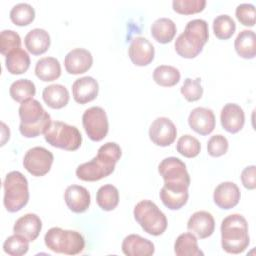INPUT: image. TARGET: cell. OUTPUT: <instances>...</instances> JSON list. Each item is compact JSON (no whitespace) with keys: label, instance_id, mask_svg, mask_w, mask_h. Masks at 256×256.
Here are the masks:
<instances>
[{"label":"cell","instance_id":"obj_23","mask_svg":"<svg viewBox=\"0 0 256 256\" xmlns=\"http://www.w3.org/2000/svg\"><path fill=\"white\" fill-rule=\"evenodd\" d=\"M50 42L49 33L42 28H34L30 30L24 38L25 47L33 55H41L45 53L50 46Z\"/></svg>","mask_w":256,"mask_h":256},{"label":"cell","instance_id":"obj_38","mask_svg":"<svg viewBox=\"0 0 256 256\" xmlns=\"http://www.w3.org/2000/svg\"><path fill=\"white\" fill-rule=\"evenodd\" d=\"M21 48V38L19 34L13 30H3L0 34V52L7 56L14 50Z\"/></svg>","mask_w":256,"mask_h":256},{"label":"cell","instance_id":"obj_41","mask_svg":"<svg viewBox=\"0 0 256 256\" xmlns=\"http://www.w3.org/2000/svg\"><path fill=\"white\" fill-rule=\"evenodd\" d=\"M228 147L229 143L227 138L221 134L211 136L207 142V151L208 154L212 157H220L226 154Z\"/></svg>","mask_w":256,"mask_h":256},{"label":"cell","instance_id":"obj_40","mask_svg":"<svg viewBox=\"0 0 256 256\" xmlns=\"http://www.w3.org/2000/svg\"><path fill=\"white\" fill-rule=\"evenodd\" d=\"M205 6V0H174L172 2L173 10L184 15L199 13L204 10Z\"/></svg>","mask_w":256,"mask_h":256},{"label":"cell","instance_id":"obj_34","mask_svg":"<svg viewBox=\"0 0 256 256\" xmlns=\"http://www.w3.org/2000/svg\"><path fill=\"white\" fill-rule=\"evenodd\" d=\"M236 30L235 21L227 14L216 16L213 20L214 35L221 40H227L232 37Z\"/></svg>","mask_w":256,"mask_h":256},{"label":"cell","instance_id":"obj_32","mask_svg":"<svg viewBox=\"0 0 256 256\" xmlns=\"http://www.w3.org/2000/svg\"><path fill=\"white\" fill-rule=\"evenodd\" d=\"M36 93L35 84L29 79H19L14 81L9 88V94L16 102H24L33 98Z\"/></svg>","mask_w":256,"mask_h":256},{"label":"cell","instance_id":"obj_35","mask_svg":"<svg viewBox=\"0 0 256 256\" xmlns=\"http://www.w3.org/2000/svg\"><path fill=\"white\" fill-rule=\"evenodd\" d=\"M159 196L164 206H166L168 209L179 210L187 203L189 193L188 191H185V192L170 191L162 187L159 192Z\"/></svg>","mask_w":256,"mask_h":256},{"label":"cell","instance_id":"obj_30","mask_svg":"<svg viewBox=\"0 0 256 256\" xmlns=\"http://www.w3.org/2000/svg\"><path fill=\"white\" fill-rule=\"evenodd\" d=\"M96 201L102 210L112 211L119 203V191L112 184L103 185L97 191Z\"/></svg>","mask_w":256,"mask_h":256},{"label":"cell","instance_id":"obj_24","mask_svg":"<svg viewBox=\"0 0 256 256\" xmlns=\"http://www.w3.org/2000/svg\"><path fill=\"white\" fill-rule=\"evenodd\" d=\"M42 98L50 108L61 109L68 104L70 96L64 85L51 84L43 89Z\"/></svg>","mask_w":256,"mask_h":256},{"label":"cell","instance_id":"obj_17","mask_svg":"<svg viewBox=\"0 0 256 256\" xmlns=\"http://www.w3.org/2000/svg\"><path fill=\"white\" fill-rule=\"evenodd\" d=\"M187 229L200 239L211 236L215 229V220L211 213L207 211H197L193 213L188 222Z\"/></svg>","mask_w":256,"mask_h":256},{"label":"cell","instance_id":"obj_25","mask_svg":"<svg viewBox=\"0 0 256 256\" xmlns=\"http://www.w3.org/2000/svg\"><path fill=\"white\" fill-rule=\"evenodd\" d=\"M237 54L244 59H253L256 55V35L252 30H242L234 41Z\"/></svg>","mask_w":256,"mask_h":256},{"label":"cell","instance_id":"obj_42","mask_svg":"<svg viewBox=\"0 0 256 256\" xmlns=\"http://www.w3.org/2000/svg\"><path fill=\"white\" fill-rule=\"evenodd\" d=\"M235 15L238 21L247 27L255 25V6L250 3H242L236 7Z\"/></svg>","mask_w":256,"mask_h":256},{"label":"cell","instance_id":"obj_10","mask_svg":"<svg viewBox=\"0 0 256 256\" xmlns=\"http://www.w3.org/2000/svg\"><path fill=\"white\" fill-rule=\"evenodd\" d=\"M82 124L88 137L96 142L104 139L109 130L106 112L99 106H92L84 111Z\"/></svg>","mask_w":256,"mask_h":256},{"label":"cell","instance_id":"obj_33","mask_svg":"<svg viewBox=\"0 0 256 256\" xmlns=\"http://www.w3.org/2000/svg\"><path fill=\"white\" fill-rule=\"evenodd\" d=\"M9 16L15 25L26 26L33 22L35 18V10L28 3H18L12 7Z\"/></svg>","mask_w":256,"mask_h":256},{"label":"cell","instance_id":"obj_19","mask_svg":"<svg viewBox=\"0 0 256 256\" xmlns=\"http://www.w3.org/2000/svg\"><path fill=\"white\" fill-rule=\"evenodd\" d=\"M64 200L67 207L74 213L85 212L91 202L89 191L80 185H70L64 193Z\"/></svg>","mask_w":256,"mask_h":256},{"label":"cell","instance_id":"obj_12","mask_svg":"<svg viewBox=\"0 0 256 256\" xmlns=\"http://www.w3.org/2000/svg\"><path fill=\"white\" fill-rule=\"evenodd\" d=\"M176 136V126L167 117H158L150 125L149 138L157 146L166 147L171 145Z\"/></svg>","mask_w":256,"mask_h":256},{"label":"cell","instance_id":"obj_27","mask_svg":"<svg viewBox=\"0 0 256 256\" xmlns=\"http://www.w3.org/2000/svg\"><path fill=\"white\" fill-rule=\"evenodd\" d=\"M177 28L175 23L169 18H158L151 25L152 37L161 44L169 43L173 40Z\"/></svg>","mask_w":256,"mask_h":256},{"label":"cell","instance_id":"obj_43","mask_svg":"<svg viewBox=\"0 0 256 256\" xmlns=\"http://www.w3.org/2000/svg\"><path fill=\"white\" fill-rule=\"evenodd\" d=\"M241 181L243 186L248 190H254L256 188V167L250 165L245 167L241 172Z\"/></svg>","mask_w":256,"mask_h":256},{"label":"cell","instance_id":"obj_13","mask_svg":"<svg viewBox=\"0 0 256 256\" xmlns=\"http://www.w3.org/2000/svg\"><path fill=\"white\" fill-rule=\"evenodd\" d=\"M128 55L132 63L136 66H146L153 61L155 49L147 38L139 36L131 40Z\"/></svg>","mask_w":256,"mask_h":256},{"label":"cell","instance_id":"obj_5","mask_svg":"<svg viewBox=\"0 0 256 256\" xmlns=\"http://www.w3.org/2000/svg\"><path fill=\"white\" fill-rule=\"evenodd\" d=\"M44 242L51 251L66 255L79 254L85 248V240L81 233L60 227L50 228L44 236Z\"/></svg>","mask_w":256,"mask_h":256},{"label":"cell","instance_id":"obj_6","mask_svg":"<svg viewBox=\"0 0 256 256\" xmlns=\"http://www.w3.org/2000/svg\"><path fill=\"white\" fill-rule=\"evenodd\" d=\"M3 203L8 212L14 213L21 210L29 200L28 181L19 171L9 172L3 182Z\"/></svg>","mask_w":256,"mask_h":256},{"label":"cell","instance_id":"obj_7","mask_svg":"<svg viewBox=\"0 0 256 256\" xmlns=\"http://www.w3.org/2000/svg\"><path fill=\"white\" fill-rule=\"evenodd\" d=\"M133 215L137 223L148 234L159 236L167 228V218L158 206L151 200H141L133 210Z\"/></svg>","mask_w":256,"mask_h":256},{"label":"cell","instance_id":"obj_18","mask_svg":"<svg viewBox=\"0 0 256 256\" xmlns=\"http://www.w3.org/2000/svg\"><path fill=\"white\" fill-rule=\"evenodd\" d=\"M222 127L229 133L239 132L245 123V114L243 109L235 103H227L223 106L220 113Z\"/></svg>","mask_w":256,"mask_h":256},{"label":"cell","instance_id":"obj_26","mask_svg":"<svg viewBox=\"0 0 256 256\" xmlns=\"http://www.w3.org/2000/svg\"><path fill=\"white\" fill-rule=\"evenodd\" d=\"M35 74L44 82L54 81L61 75L60 62L54 57H43L36 62Z\"/></svg>","mask_w":256,"mask_h":256},{"label":"cell","instance_id":"obj_2","mask_svg":"<svg viewBox=\"0 0 256 256\" xmlns=\"http://www.w3.org/2000/svg\"><path fill=\"white\" fill-rule=\"evenodd\" d=\"M220 230L221 246L225 252L240 254L249 246L248 223L241 214L234 213L225 217L221 222Z\"/></svg>","mask_w":256,"mask_h":256},{"label":"cell","instance_id":"obj_15","mask_svg":"<svg viewBox=\"0 0 256 256\" xmlns=\"http://www.w3.org/2000/svg\"><path fill=\"white\" fill-rule=\"evenodd\" d=\"M188 124L196 133L200 135H208L215 128V115L211 109L196 107L188 116Z\"/></svg>","mask_w":256,"mask_h":256},{"label":"cell","instance_id":"obj_9","mask_svg":"<svg viewBox=\"0 0 256 256\" xmlns=\"http://www.w3.org/2000/svg\"><path fill=\"white\" fill-rule=\"evenodd\" d=\"M44 138L51 146L67 151L77 150L82 143V135L79 129L62 121L51 122L44 133Z\"/></svg>","mask_w":256,"mask_h":256},{"label":"cell","instance_id":"obj_4","mask_svg":"<svg viewBox=\"0 0 256 256\" xmlns=\"http://www.w3.org/2000/svg\"><path fill=\"white\" fill-rule=\"evenodd\" d=\"M19 131L26 138L44 134L51 124V117L39 101L31 98L21 103L19 107Z\"/></svg>","mask_w":256,"mask_h":256},{"label":"cell","instance_id":"obj_8","mask_svg":"<svg viewBox=\"0 0 256 256\" xmlns=\"http://www.w3.org/2000/svg\"><path fill=\"white\" fill-rule=\"evenodd\" d=\"M158 172L164 179L163 187L170 191H188L190 176L185 163L177 157H167L158 165Z\"/></svg>","mask_w":256,"mask_h":256},{"label":"cell","instance_id":"obj_21","mask_svg":"<svg viewBox=\"0 0 256 256\" xmlns=\"http://www.w3.org/2000/svg\"><path fill=\"white\" fill-rule=\"evenodd\" d=\"M42 229V221L38 215L27 213L18 218L13 226L14 234L25 237L29 242H33L40 234Z\"/></svg>","mask_w":256,"mask_h":256},{"label":"cell","instance_id":"obj_31","mask_svg":"<svg viewBox=\"0 0 256 256\" xmlns=\"http://www.w3.org/2000/svg\"><path fill=\"white\" fill-rule=\"evenodd\" d=\"M153 80L162 87H172L179 82L180 72L174 66L160 65L153 71Z\"/></svg>","mask_w":256,"mask_h":256},{"label":"cell","instance_id":"obj_1","mask_svg":"<svg viewBox=\"0 0 256 256\" xmlns=\"http://www.w3.org/2000/svg\"><path fill=\"white\" fill-rule=\"evenodd\" d=\"M120 146L115 142L103 144L97 151V155L90 161L80 164L76 169V176L83 181H98L109 176L115 169L116 163L121 157Z\"/></svg>","mask_w":256,"mask_h":256},{"label":"cell","instance_id":"obj_36","mask_svg":"<svg viewBox=\"0 0 256 256\" xmlns=\"http://www.w3.org/2000/svg\"><path fill=\"white\" fill-rule=\"evenodd\" d=\"M176 149L177 152L180 153L182 156L187 158H193L200 153L201 144L194 136L190 134H185L178 139Z\"/></svg>","mask_w":256,"mask_h":256},{"label":"cell","instance_id":"obj_28","mask_svg":"<svg viewBox=\"0 0 256 256\" xmlns=\"http://www.w3.org/2000/svg\"><path fill=\"white\" fill-rule=\"evenodd\" d=\"M174 252L177 256H200L204 253L199 249L197 238L191 232L180 234L174 243Z\"/></svg>","mask_w":256,"mask_h":256},{"label":"cell","instance_id":"obj_29","mask_svg":"<svg viewBox=\"0 0 256 256\" xmlns=\"http://www.w3.org/2000/svg\"><path fill=\"white\" fill-rule=\"evenodd\" d=\"M5 66L8 72L14 75L25 73L30 66V57L23 49H17L9 53L5 59Z\"/></svg>","mask_w":256,"mask_h":256},{"label":"cell","instance_id":"obj_39","mask_svg":"<svg viewBox=\"0 0 256 256\" xmlns=\"http://www.w3.org/2000/svg\"><path fill=\"white\" fill-rule=\"evenodd\" d=\"M180 91L183 97L189 102H194L199 100L203 95L201 79L199 77L195 79L186 78L183 82V85L181 86Z\"/></svg>","mask_w":256,"mask_h":256},{"label":"cell","instance_id":"obj_3","mask_svg":"<svg viewBox=\"0 0 256 256\" xmlns=\"http://www.w3.org/2000/svg\"><path fill=\"white\" fill-rule=\"evenodd\" d=\"M208 24L203 19L190 20L177 39L174 47L178 55L183 58L192 59L198 56L208 41Z\"/></svg>","mask_w":256,"mask_h":256},{"label":"cell","instance_id":"obj_22","mask_svg":"<svg viewBox=\"0 0 256 256\" xmlns=\"http://www.w3.org/2000/svg\"><path fill=\"white\" fill-rule=\"evenodd\" d=\"M122 252L127 256H151L154 254V244L138 234L126 236L121 245Z\"/></svg>","mask_w":256,"mask_h":256},{"label":"cell","instance_id":"obj_20","mask_svg":"<svg viewBox=\"0 0 256 256\" xmlns=\"http://www.w3.org/2000/svg\"><path fill=\"white\" fill-rule=\"evenodd\" d=\"M99 92V85L96 79L91 76H84L74 81L72 95L79 104H86L94 100Z\"/></svg>","mask_w":256,"mask_h":256},{"label":"cell","instance_id":"obj_14","mask_svg":"<svg viewBox=\"0 0 256 256\" xmlns=\"http://www.w3.org/2000/svg\"><path fill=\"white\" fill-rule=\"evenodd\" d=\"M93 64L90 51L84 48H75L69 51L64 59L66 71L72 75H78L88 71Z\"/></svg>","mask_w":256,"mask_h":256},{"label":"cell","instance_id":"obj_16","mask_svg":"<svg viewBox=\"0 0 256 256\" xmlns=\"http://www.w3.org/2000/svg\"><path fill=\"white\" fill-rule=\"evenodd\" d=\"M239 187L231 181L220 183L214 190L213 200L214 203L221 209L229 210L235 207L240 200Z\"/></svg>","mask_w":256,"mask_h":256},{"label":"cell","instance_id":"obj_37","mask_svg":"<svg viewBox=\"0 0 256 256\" xmlns=\"http://www.w3.org/2000/svg\"><path fill=\"white\" fill-rule=\"evenodd\" d=\"M28 249L29 241L19 234L9 236L3 243L4 252L12 256L24 255L27 253Z\"/></svg>","mask_w":256,"mask_h":256},{"label":"cell","instance_id":"obj_11","mask_svg":"<svg viewBox=\"0 0 256 256\" xmlns=\"http://www.w3.org/2000/svg\"><path fill=\"white\" fill-rule=\"evenodd\" d=\"M54 156L48 149L40 146L30 148L24 155L23 166L33 176L41 177L47 174L52 166Z\"/></svg>","mask_w":256,"mask_h":256}]
</instances>
